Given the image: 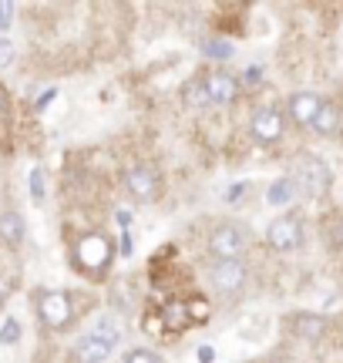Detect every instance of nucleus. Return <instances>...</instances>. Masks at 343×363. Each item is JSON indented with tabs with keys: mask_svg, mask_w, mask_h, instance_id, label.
<instances>
[{
	"mask_svg": "<svg viewBox=\"0 0 343 363\" xmlns=\"http://www.w3.org/2000/svg\"><path fill=\"white\" fill-rule=\"evenodd\" d=\"M74 259H78V266H84L88 272H105L108 262H111V239L108 235H84L78 246H74Z\"/></svg>",
	"mask_w": 343,
	"mask_h": 363,
	"instance_id": "nucleus-2",
	"label": "nucleus"
},
{
	"mask_svg": "<svg viewBox=\"0 0 343 363\" xmlns=\"http://www.w3.org/2000/svg\"><path fill=\"white\" fill-rule=\"evenodd\" d=\"M115 350V343L105 337H98V333H88V337L78 340V363H105Z\"/></svg>",
	"mask_w": 343,
	"mask_h": 363,
	"instance_id": "nucleus-10",
	"label": "nucleus"
},
{
	"mask_svg": "<svg viewBox=\"0 0 343 363\" xmlns=\"http://www.w3.org/2000/svg\"><path fill=\"white\" fill-rule=\"evenodd\" d=\"M266 242L276 249V252H293V249L303 242V225L293 219V216H283V219H276L266 229Z\"/></svg>",
	"mask_w": 343,
	"mask_h": 363,
	"instance_id": "nucleus-5",
	"label": "nucleus"
},
{
	"mask_svg": "<svg viewBox=\"0 0 343 363\" xmlns=\"http://www.w3.org/2000/svg\"><path fill=\"white\" fill-rule=\"evenodd\" d=\"M198 360H202V363H209V360H215V353H212L209 347H202V350H198Z\"/></svg>",
	"mask_w": 343,
	"mask_h": 363,
	"instance_id": "nucleus-26",
	"label": "nucleus"
},
{
	"mask_svg": "<svg viewBox=\"0 0 343 363\" xmlns=\"http://www.w3.org/2000/svg\"><path fill=\"white\" fill-rule=\"evenodd\" d=\"M162 320L172 326V330H182L189 323V303H169L165 310H162Z\"/></svg>",
	"mask_w": 343,
	"mask_h": 363,
	"instance_id": "nucleus-15",
	"label": "nucleus"
},
{
	"mask_svg": "<svg viewBox=\"0 0 343 363\" xmlns=\"http://www.w3.org/2000/svg\"><path fill=\"white\" fill-rule=\"evenodd\" d=\"M206 54L215 57V61H225V57H232V44H229V40H209V44H206Z\"/></svg>",
	"mask_w": 343,
	"mask_h": 363,
	"instance_id": "nucleus-18",
	"label": "nucleus"
},
{
	"mask_svg": "<svg viewBox=\"0 0 343 363\" xmlns=\"http://www.w3.org/2000/svg\"><path fill=\"white\" fill-rule=\"evenodd\" d=\"M209 279L219 293H239L246 286V266L239 259H219L209 269Z\"/></svg>",
	"mask_w": 343,
	"mask_h": 363,
	"instance_id": "nucleus-6",
	"label": "nucleus"
},
{
	"mask_svg": "<svg viewBox=\"0 0 343 363\" xmlns=\"http://www.w3.org/2000/svg\"><path fill=\"white\" fill-rule=\"evenodd\" d=\"M159 189H162V182L152 169L125 172V192L132 195V199H138V202H152V199L159 195Z\"/></svg>",
	"mask_w": 343,
	"mask_h": 363,
	"instance_id": "nucleus-8",
	"label": "nucleus"
},
{
	"mask_svg": "<svg viewBox=\"0 0 343 363\" xmlns=\"http://www.w3.org/2000/svg\"><path fill=\"white\" fill-rule=\"evenodd\" d=\"M125 363H165V360H162V357H155L152 350H142V347H138V350L125 353Z\"/></svg>",
	"mask_w": 343,
	"mask_h": 363,
	"instance_id": "nucleus-19",
	"label": "nucleus"
},
{
	"mask_svg": "<svg viewBox=\"0 0 343 363\" xmlns=\"http://www.w3.org/2000/svg\"><path fill=\"white\" fill-rule=\"evenodd\" d=\"M296 182L303 185L306 195H323L330 189V169L313 155H303L300 165H296Z\"/></svg>",
	"mask_w": 343,
	"mask_h": 363,
	"instance_id": "nucleus-4",
	"label": "nucleus"
},
{
	"mask_svg": "<svg viewBox=\"0 0 343 363\" xmlns=\"http://www.w3.org/2000/svg\"><path fill=\"white\" fill-rule=\"evenodd\" d=\"M38 316H40V323L44 326L64 330V326L71 323V299H67L64 293H57V289L40 293L38 296Z\"/></svg>",
	"mask_w": 343,
	"mask_h": 363,
	"instance_id": "nucleus-3",
	"label": "nucleus"
},
{
	"mask_svg": "<svg viewBox=\"0 0 343 363\" xmlns=\"http://www.w3.org/2000/svg\"><path fill=\"white\" fill-rule=\"evenodd\" d=\"M293 185H296L293 179H279V182H273V185H269V192H266V202H269V206H286V202L293 199V192H296Z\"/></svg>",
	"mask_w": 343,
	"mask_h": 363,
	"instance_id": "nucleus-14",
	"label": "nucleus"
},
{
	"mask_svg": "<svg viewBox=\"0 0 343 363\" xmlns=\"http://www.w3.org/2000/svg\"><path fill=\"white\" fill-rule=\"evenodd\" d=\"M246 84H259V67H249V71H246Z\"/></svg>",
	"mask_w": 343,
	"mask_h": 363,
	"instance_id": "nucleus-25",
	"label": "nucleus"
},
{
	"mask_svg": "<svg viewBox=\"0 0 343 363\" xmlns=\"http://www.w3.org/2000/svg\"><path fill=\"white\" fill-rule=\"evenodd\" d=\"M320 98L317 94H310V91H300V94H293L290 98V115L296 125H313V118L320 111Z\"/></svg>",
	"mask_w": 343,
	"mask_h": 363,
	"instance_id": "nucleus-11",
	"label": "nucleus"
},
{
	"mask_svg": "<svg viewBox=\"0 0 343 363\" xmlns=\"http://www.w3.org/2000/svg\"><path fill=\"white\" fill-rule=\"evenodd\" d=\"M24 219L17 216V212H4L0 216V239L4 242H11V246H17V242H24Z\"/></svg>",
	"mask_w": 343,
	"mask_h": 363,
	"instance_id": "nucleus-12",
	"label": "nucleus"
},
{
	"mask_svg": "<svg viewBox=\"0 0 343 363\" xmlns=\"http://www.w3.org/2000/svg\"><path fill=\"white\" fill-rule=\"evenodd\" d=\"M13 21V4H7V0H0V30H7Z\"/></svg>",
	"mask_w": 343,
	"mask_h": 363,
	"instance_id": "nucleus-23",
	"label": "nucleus"
},
{
	"mask_svg": "<svg viewBox=\"0 0 343 363\" xmlns=\"http://www.w3.org/2000/svg\"><path fill=\"white\" fill-rule=\"evenodd\" d=\"M337 125H340V111L333 108V104H320V111H317V118H313V128L320 131V135H333L337 131Z\"/></svg>",
	"mask_w": 343,
	"mask_h": 363,
	"instance_id": "nucleus-13",
	"label": "nucleus"
},
{
	"mask_svg": "<svg viewBox=\"0 0 343 363\" xmlns=\"http://www.w3.org/2000/svg\"><path fill=\"white\" fill-rule=\"evenodd\" d=\"M202 88H206L209 104H232L239 94V84L232 74H209V78L202 81Z\"/></svg>",
	"mask_w": 343,
	"mask_h": 363,
	"instance_id": "nucleus-9",
	"label": "nucleus"
},
{
	"mask_svg": "<svg viewBox=\"0 0 343 363\" xmlns=\"http://www.w3.org/2000/svg\"><path fill=\"white\" fill-rule=\"evenodd\" d=\"M0 104H4V94H0Z\"/></svg>",
	"mask_w": 343,
	"mask_h": 363,
	"instance_id": "nucleus-28",
	"label": "nucleus"
},
{
	"mask_svg": "<svg viewBox=\"0 0 343 363\" xmlns=\"http://www.w3.org/2000/svg\"><path fill=\"white\" fill-rule=\"evenodd\" d=\"M7 289H11V279H4V276H0V303L7 299Z\"/></svg>",
	"mask_w": 343,
	"mask_h": 363,
	"instance_id": "nucleus-27",
	"label": "nucleus"
},
{
	"mask_svg": "<svg viewBox=\"0 0 343 363\" xmlns=\"http://www.w3.org/2000/svg\"><path fill=\"white\" fill-rule=\"evenodd\" d=\"M91 333H98V337H105V340H111L115 347H118V340H121V330L115 326V320H98L94 323V330Z\"/></svg>",
	"mask_w": 343,
	"mask_h": 363,
	"instance_id": "nucleus-17",
	"label": "nucleus"
},
{
	"mask_svg": "<svg viewBox=\"0 0 343 363\" xmlns=\"http://www.w3.org/2000/svg\"><path fill=\"white\" fill-rule=\"evenodd\" d=\"M13 57H17V51H13V44L7 38H0V67L13 65Z\"/></svg>",
	"mask_w": 343,
	"mask_h": 363,
	"instance_id": "nucleus-22",
	"label": "nucleus"
},
{
	"mask_svg": "<svg viewBox=\"0 0 343 363\" xmlns=\"http://www.w3.org/2000/svg\"><path fill=\"white\" fill-rule=\"evenodd\" d=\"M17 337H21V326H17V320H4V326H0V343H17Z\"/></svg>",
	"mask_w": 343,
	"mask_h": 363,
	"instance_id": "nucleus-20",
	"label": "nucleus"
},
{
	"mask_svg": "<svg viewBox=\"0 0 343 363\" xmlns=\"http://www.w3.org/2000/svg\"><path fill=\"white\" fill-rule=\"evenodd\" d=\"M249 131L259 145H273L283 138V118H279L276 108H259L249 121Z\"/></svg>",
	"mask_w": 343,
	"mask_h": 363,
	"instance_id": "nucleus-7",
	"label": "nucleus"
},
{
	"mask_svg": "<svg viewBox=\"0 0 343 363\" xmlns=\"http://www.w3.org/2000/svg\"><path fill=\"white\" fill-rule=\"evenodd\" d=\"M54 94H57V91H44V94H40V101H38V108H47V104H51L54 101Z\"/></svg>",
	"mask_w": 343,
	"mask_h": 363,
	"instance_id": "nucleus-24",
	"label": "nucleus"
},
{
	"mask_svg": "<svg viewBox=\"0 0 343 363\" xmlns=\"http://www.w3.org/2000/svg\"><path fill=\"white\" fill-rule=\"evenodd\" d=\"M30 199H34V202H44V172L40 169L30 172Z\"/></svg>",
	"mask_w": 343,
	"mask_h": 363,
	"instance_id": "nucleus-21",
	"label": "nucleus"
},
{
	"mask_svg": "<svg viewBox=\"0 0 343 363\" xmlns=\"http://www.w3.org/2000/svg\"><path fill=\"white\" fill-rule=\"evenodd\" d=\"M209 249H212V256H219V259H239V256L249 249V235H246L242 225L223 222V225H215V229H212Z\"/></svg>",
	"mask_w": 343,
	"mask_h": 363,
	"instance_id": "nucleus-1",
	"label": "nucleus"
},
{
	"mask_svg": "<svg viewBox=\"0 0 343 363\" xmlns=\"http://www.w3.org/2000/svg\"><path fill=\"white\" fill-rule=\"evenodd\" d=\"M182 101L189 104V108H206V104H209L202 81H189V84H185V88H182Z\"/></svg>",
	"mask_w": 343,
	"mask_h": 363,
	"instance_id": "nucleus-16",
	"label": "nucleus"
}]
</instances>
